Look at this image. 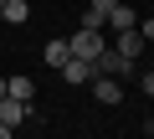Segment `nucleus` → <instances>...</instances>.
I'll return each mask as SVG.
<instances>
[{"label":"nucleus","instance_id":"nucleus-7","mask_svg":"<svg viewBox=\"0 0 154 139\" xmlns=\"http://www.w3.org/2000/svg\"><path fill=\"white\" fill-rule=\"evenodd\" d=\"M113 46H118L123 57H134V62H139V52H144V36H139V26H128V31H113Z\"/></svg>","mask_w":154,"mask_h":139},{"label":"nucleus","instance_id":"nucleus-3","mask_svg":"<svg viewBox=\"0 0 154 139\" xmlns=\"http://www.w3.org/2000/svg\"><path fill=\"white\" fill-rule=\"evenodd\" d=\"M93 98H98L103 108H113V103H123V83L108 77V72H93Z\"/></svg>","mask_w":154,"mask_h":139},{"label":"nucleus","instance_id":"nucleus-5","mask_svg":"<svg viewBox=\"0 0 154 139\" xmlns=\"http://www.w3.org/2000/svg\"><path fill=\"white\" fill-rule=\"evenodd\" d=\"M118 5V0H88V11H82V26L88 31H103V21H108V11Z\"/></svg>","mask_w":154,"mask_h":139},{"label":"nucleus","instance_id":"nucleus-15","mask_svg":"<svg viewBox=\"0 0 154 139\" xmlns=\"http://www.w3.org/2000/svg\"><path fill=\"white\" fill-rule=\"evenodd\" d=\"M0 98H5V77H0Z\"/></svg>","mask_w":154,"mask_h":139},{"label":"nucleus","instance_id":"nucleus-12","mask_svg":"<svg viewBox=\"0 0 154 139\" xmlns=\"http://www.w3.org/2000/svg\"><path fill=\"white\" fill-rule=\"evenodd\" d=\"M139 36H144V41H154V16H149V21H139Z\"/></svg>","mask_w":154,"mask_h":139},{"label":"nucleus","instance_id":"nucleus-11","mask_svg":"<svg viewBox=\"0 0 154 139\" xmlns=\"http://www.w3.org/2000/svg\"><path fill=\"white\" fill-rule=\"evenodd\" d=\"M41 57H46V67L57 72V67H62V62H67L72 52H67V41H46V46H41Z\"/></svg>","mask_w":154,"mask_h":139},{"label":"nucleus","instance_id":"nucleus-1","mask_svg":"<svg viewBox=\"0 0 154 139\" xmlns=\"http://www.w3.org/2000/svg\"><path fill=\"white\" fill-rule=\"evenodd\" d=\"M103 46H108V31H88V26H77V36H67V52L82 57V62H93Z\"/></svg>","mask_w":154,"mask_h":139},{"label":"nucleus","instance_id":"nucleus-9","mask_svg":"<svg viewBox=\"0 0 154 139\" xmlns=\"http://www.w3.org/2000/svg\"><path fill=\"white\" fill-rule=\"evenodd\" d=\"M0 21L26 26V21H31V5H26V0H0Z\"/></svg>","mask_w":154,"mask_h":139},{"label":"nucleus","instance_id":"nucleus-14","mask_svg":"<svg viewBox=\"0 0 154 139\" xmlns=\"http://www.w3.org/2000/svg\"><path fill=\"white\" fill-rule=\"evenodd\" d=\"M144 134H149V139H154V118H144Z\"/></svg>","mask_w":154,"mask_h":139},{"label":"nucleus","instance_id":"nucleus-10","mask_svg":"<svg viewBox=\"0 0 154 139\" xmlns=\"http://www.w3.org/2000/svg\"><path fill=\"white\" fill-rule=\"evenodd\" d=\"M5 93L21 98V103H36V83H31V77H5Z\"/></svg>","mask_w":154,"mask_h":139},{"label":"nucleus","instance_id":"nucleus-13","mask_svg":"<svg viewBox=\"0 0 154 139\" xmlns=\"http://www.w3.org/2000/svg\"><path fill=\"white\" fill-rule=\"evenodd\" d=\"M144 93H149V98H154V72H144Z\"/></svg>","mask_w":154,"mask_h":139},{"label":"nucleus","instance_id":"nucleus-8","mask_svg":"<svg viewBox=\"0 0 154 139\" xmlns=\"http://www.w3.org/2000/svg\"><path fill=\"white\" fill-rule=\"evenodd\" d=\"M57 72H62L67 83H88V77H93V62H82V57H67Z\"/></svg>","mask_w":154,"mask_h":139},{"label":"nucleus","instance_id":"nucleus-4","mask_svg":"<svg viewBox=\"0 0 154 139\" xmlns=\"http://www.w3.org/2000/svg\"><path fill=\"white\" fill-rule=\"evenodd\" d=\"M31 113H36V108H31V103H21V98H11V93L0 98V124H11V129H16V124H26Z\"/></svg>","mask_w":154,"mask_h":139},{"label":"nucleus","instance_id":"nucleus-6","mask_svg":"<svg viewBox=\"0 0 154 139\" xmlns=\"http://www.w3.org/2000/svg\"><path fill=\"white\" fill-rule=\"evenodd\" d=\"M128 26H139V16H134V5L118 0V5L108 11V21H103V31H128Z\"/></svg>","mask_w":154,"mask_h":139},{"label":"nucleus","instance_id":"nucleus-2","mask_svg":"<svg viewBox=\"0 0 154 139\" xmlns=\"http://www.w3.org/2000/svg\"><path fill=\"white\" fill-rule=\"evenodd\" d=\"M93 72H108V77H123V72H134V57H123V52H118V46L108 41V46H103V52L93 57Z\"/></svg>","mask_w":154,"mask_h":139}]
</instances>
